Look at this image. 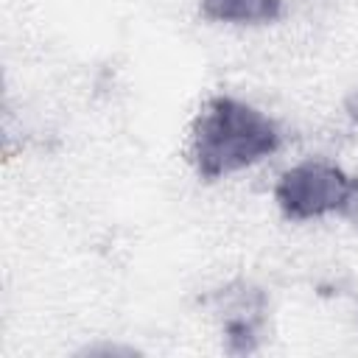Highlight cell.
I'll use <instances>...</instances> for the list:
<instances>
[{"label":"cell","instance_id":"4","mask_svg":"<svg viewBox=\"0 0 358 358\" xmlns=\"http://www.w3.org/2000/svg\"><path fill=\"white\" fill-rule=\"evenodd\" d=\"M282 0H201V17L232 25H266L280 20Z\"/></svg>","mask_w":358,"mask_h":358},{"label":"cell","instance_id":"5","mask_svg":"<svg viewBox=\"0 0 358 358\" xmlns=\"http://www.w3.org/2000/svg\"><path fill=\"white\" fill-rule=\"evenodd\" d=\"M338 215L358 224V176H350V185H347V193L338 204Z\"/></svg>","mask_w":358,"mask_h":358},{"label":"cell","instance_id":"2","mask_svg":"<svg viewBox=\"0 0 358 358\" xmlns=\"http://www.w3.org/2000/svg\"><path fill=\"white\" fill-rule=\"evenodd\" d=\"M347 185L350 176L338 165L324 159H305L280 176L274 187V201L285 218L310 221L327 213H338Z\"/></svg>","mask_w":358,"mask_h":358},{"label":"cell","instance_id":"1","mask_svg":"<svg viewBox=\"0 0 358 358\" xmlns=\"http://www.w3.org/2000/svg\"><path fill=\"white\" fill-rule=\"evenodd\" d=\"M280 143L268 115L232 95H210L190 129V162L204 182H215L274 154Z\"/></svg>","mask_w":358,"mask_h":358},{"label":"cell","instance_id":"6","mask_svg":"<svg viewBox=\"0 0 358 358\" xmlns=\"http://www.w3.org/2000/svg\"><path fill=\"white\" fill-rule=\"evenodd\" d=\"M344 112H347V117L358 126V90H352V92L344 98Z\"/></svg>","mask_w":358,"mask_h":358},{"label":"cell","instance_id":"3","mask_svg":"<svg viewBox=\"0 0 358 358\" xmlns=\"http://www.w3.org/2000/svg\"><path fill=\"white\" fill-rule=\"evenodd\" d=\"M235 285H229L224 291V296L229 299V305H224L227 313V350L229 352H252L260 341V324H263V310H266V299L260 288H252L246 282H241V291H232Z\"/></svg>","mask_w":358,"mask_h":358}]
</instances>
